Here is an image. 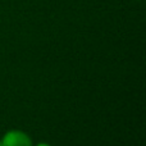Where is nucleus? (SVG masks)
Masks as SVG:
<instances>
[{
    "label": "nucleus",
    "instance_id": "1",
    "mask_svg": "<svg viewBox=\"0 0 146 146\" xmlns=\"http://www.w3.org/2000/svg\"><path fill=\"white\" fill-rule=\"evenodd\" d=\"M3 146H33L32 140L26 132L19 129H10L1 139Z\"/></svg>",
    "mask_w": 146,
    "mask_h": 146
},
{
    "label": "nucleus",
    "instance_id": "2",
    "mask_svg": "<svg viewBox=\"0 0 146 146\" xmlns=\"http://www.w3.org/2000/svg\"><path fill=\"white\" fill-rule=\"evenodd\" d=\"M36 146H51L50 144H46V142H40V144H37Z\"/></svg>",
    "mask_w": 146,
    "mask_h": 146
},
{
    "label": "nucleus",
    "instance_id": "3",
    "mask_svg": "<svg viewBox=\"0 0 146 146\" xmlns=\"http://www.w3.org/2000/svg\"><path fill=\"white\" fill-rule=\"evenodd\" d=\"M0 146H3V142H1V140H0Z\"/></svg>",
    "mask_w": 146,
    "mask_h": 146
}]
</instances>
